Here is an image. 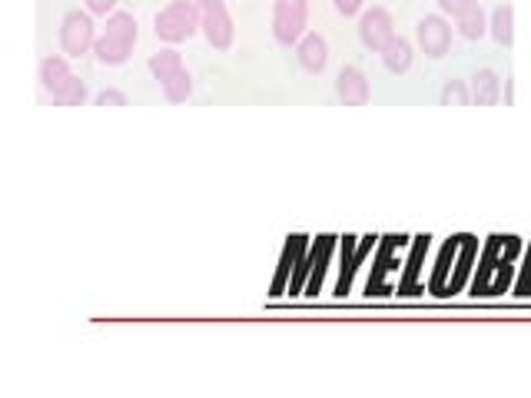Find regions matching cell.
<instances>
[{"label": "cell", "mask_w": 531, "mask_h": 398, "mask_svg": "<svg viewBox=\"0 0 531 398\" xmlns=\"http://www.w3.org/2000/svg\"><path fill=\"white\" fill-rule=\"evenodd\" d=\"M296 60L306 73H322L329 67V40L322 34H303L296 44Z\"/></svg>", "instance_id": "obj_11"}, {"label": "cell", "mask_w": 531, "mask_h": 398, "mask_svg": "<svg viewBox=\"0 0 531 398\" xmlns=\"http://www.w3.org/2000/svg\"><path fill=\"white\" fill-rule=\"evenodd\" d=\"M97 27H93V14L90 10H67L64 20H60V50L67 57H83L93 54L97 47Z\"/></svg>", "instance_id": "obj_5"}, {"label": "cell", "mask_w": 531, "mask_h": 398, "mask_svg": "<svg viewBox=\"0 0 531 398\" xmlns=\"http://www.w3.org/2000/svg\"><path fill=\"white\" fill-rule=\"evenodd\" d=\"M475 4H482V0H439V10L445 17H458L462 10L475 7Z\"/></svg>", "instance_id": "obj_19"}, {"label": "cell", "mask_w": 531, "mask_h": 398, "mask_svg": "<svg viewBox=\"0 0 531 398\" xmlns=\"http://www.w3.org/2000/svg\"><path fill=\"white\" fill-rule=\"evenodd\" d=\"M83 4H87V10L93 17H110V14H117V0H83Z\"/></svg>", "instance_id": "obj_20"}, {"label": "cell", "mask_w": 531, "mask_h": 398, "mask_svg": "<svg viewBox=\"0 0 531 398\" xmlns=\"http://www.w3.org/2000/svg\"><path fill=\"white\" fill-rule=\"evenodd\" d=\"M468 93H472L475 107H495L502 100V80H498V73L492 67H482L475 70L472 83H468Z\"/></svg>", "instance_id": "obj_12"}, {"label": "cell", "mask_w": 531, "mask_h": 398, "mask_svg": "<svg viewBox=\"0 0 531 398\" xmlns=\"http://www.w3.org/2000/svg\"><path fill=\"white\" fill-rule=\"evenodd\" d=\"M379 57H382V67L385 70L395 73V77H402V73L412 67V40H405V37L395 34L389 44H385V50H382Z\"/></svg>", "instance_id": "obj_13"}, {"label": "cell", "mask_w": 531, "mask_h": 398, "mask_svg": "<svg viewBox=\"0 0 531 398\" xmlns=\"http://www.w3.org/2000/svg\"><path fill=\"white\" fill-rule=\"evenodd\" d=\"M97 107H130V97L123 90H100Z\"/></svg>", "instance_id": "obj_18"}, {"label": "cell", "mask_w": 531, "mask_h": 398, "mask_svg": "<svg viewBox=\"0 0 531 398\" xmlns=\"http://www.w3.org/2000/svg\"><path fill=\"white\" fill-rule=\"evenodd\" d=\"M415 40H419L425 57L442 60L452 47V24L445 20V14H425L415 24Z\"/></svg>", "instance_id": "obj_8"}, {"label": "cell", "mask_w": 531, "mask_h": 398, "mask_svg": "<svg viewBox=\"0 0 531 398\" xmlns=\"http://www.w3.org/2000/svg\"><path fill=\"white\" fill-rule=\"evenodd\" d=\"M455 30H458V34H462L465 40H482V37L488 34V17H485L482 4L462 10V14L455 17Z\"/></svg>", "instance_id": "obj_15"}, {"label": "cell", "mask_w": 531, "mask_h": 398, "mask_svg": "<svg viewBox=\"0 0 531 398\" xmlns=\"http://www.w3.org/2000/svg\"><path fill=\"white\" fill-rule=\"evenodd\" d=\"M196 7H200V34L206 37V44H210L213 50L233 47L236 27H233V17H229L223 0H196Z\"/></svg>", "instance_id": "obj_6"}, {"label": "cell", "mask_w": 531, "mask_h": 398, "mask_svg": "<svg viewBox=\"0 0 531 398\" xmlns=\"http://www.w3.org/2000/svg\"><path fill=\"white\" fill-rule=\"evenodd\" d=\"M133 44H137V17L127 14V10H117V14L107 17V27L100 30L93 57L107 67H120L130 60Z\"/></svg>", "instance_id": "obj_1"}, {"label": "cell", "mask_w": 531, "mask_h": 398, "mask_svg": "<svg viewBox=\"0 0 531 398\" xmlns=\"http://www.w3.org/2000/svg\"><path fill=\"white\" fill-rule=\"evenodd\" d=\"M40 87L57 107H83L87 100V83H83L74 70H70L67 57H44L40 60Z\"/></svg>", "instance_id": "obj_2"}, {"label": "cell", "mask_w": 531, "mask_h": 398, "mask_svg": "<svg viewBox=\"0 0 531 398\" xmlns=\"http://www.w3.org/2000/svg\"><path fill=\"white\" fill-rule=\"evenodd\" d=\"M332 7H336L342 17H356L362 10V0H332Z\"/></svg>", "instance_id": "obj_21"}, {"label": "cell", "mask_w": 531, "mask_h": 398, "mask_svg": "<svg viewBox=\"0 0 531 398\" xmlns=\"http://www.w3.org/2000/svg\"><path fill=\"white\" fill-rule=\"evenodd\" d=\"M369 80L359 67H342L336 77V97L342 107H366L369 103Z\"/></svg>", "instance_id": "obj_10"}, {"label": "cell", "mask_w": 531, "mask_h": 398, "mask_svg": "<svg viewBox=\"0 0 531 398\" xmlns=\"http://www.w3.org/2000/svg\"><path fill=\"white\" fill-rule=\"evenodd\" d=\"M329 249H332V236H322L319 239V246H316V272H312V282H309V296H316L319 292V282H322V266H326V259H329Z\"/></svg>", "instance_id": "obj_17"}, {"label": "cell", "mask_w": 531, "mask_h": 398, "mask_svg": "<svg viewBox=\"0 0 531 398\" xmlns=\"http://www.w3.org/2000/svg\"><path fill=\"white\" fill-rule=\"evenodd\" d=\"M147 67L153 77L160 80L166 103H186L193 97V77H190V70H186L183 57L176 54L173 47H163V50H156V54H150Z\"/></svg>", "instance_id": "obj_3"}, {"label": "cell", "mask_w": 531, "mask_h": 398, "mask_svg": "<svg viewBox=\"0 0 531 398\" xmlns=\"http://www.w3.org/2000/svg\"><path fill=\"white\" fill-rule=\"evenodd\" d=\"M442 107H472V93H468V83L462 80H449L439 93Z\"/></svg>", "instance_id": "obj_16"}, {"label": "cell", "mask_w": 531, "mask_h": 398, "mask_svg": "<svg viewBox=\"0 0 531 398\" xmlns=\"http://www.w3.org/2000/svg\"><path fill=\"white\" fill-rule=\"evenodd\" d=\"M309 24V4L306 0H276L273 4V37L276 44L293 47L303 40Z\"/></svg>", "instance_id": "obj_7"}, {"label": "cell", "mask_w": 531, "mask_h": 398, "mask_svg": "<svg viewBox=\"0 0 531 398\" xmlns=\"http://www.w3.org/2000/svg\"><path fill=\"white\" fill-rule=\"evenodd\" d=\"M153 30L163 44H183L200 30V7L196 0H170L153 20Z\"/></svg>", "instance_id": "obj_4"}, {"label": "cell", "mask_w": 531, "mask_h": 398, "mask_svg": "<svg viewBox=\"0 0 531 398\" xmlns=\"http://www.w3.org/2000/svg\"><path fill=\"white\" fill-rule=\"evenodd\" d=\"M528 282H531V249H528V259H525V272H522V282H518V296H525V292H528Z\"/></svg>", "instance_id": "obj_22"}, {"label": "cell", "mask_w": 531, "mask_h": 398, "mask_svg": "<svg viewBox=\"0 0 531 398\" xmlns=\"http://www.w3.org/2000/svg\"><path fill=\"white\" fill-rule=\"evenodd\" d=\"M488 34L495 37V44L512 47L515 44V10L508 4H498L488 17Z\"/></svg>", "instance_id": "obj_14"}, {"label": "cell", "mask_w": 531, "mask_h": 398, "mask_svg": "<svg viewBox=\"0 0 531 398\" xmlns=\"http://www.w3.org/2000/svg\"><path fill=\"white\" fill-rule=\"evenodd\" d=\"M392 37H395V20L385 7H372L359 17V40L372 54H382Z\"/></svg>", "instance_id": "obj_9"}]
</instances>
